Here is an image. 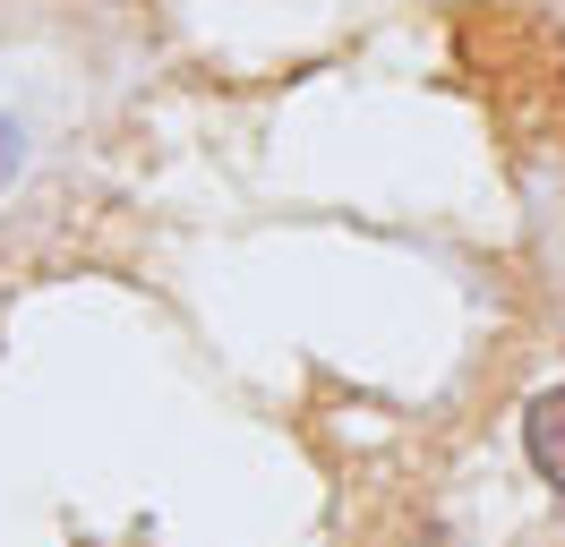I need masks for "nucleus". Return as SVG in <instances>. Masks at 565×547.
Wrapping results in <instances>:
<instances>
[{"label":"nucleus","mask_w":565,"mask_h":547,"mask_svg":"<svg viewBox=\"0 0 565 547\" xmlns=\"http://www.w3.org/2000/svg\"><path fill=\"white\" fill-rule=\"evenodd\" d=\"M523 462L548 496H565V385H540L523 403Z\"/></svg>","instance_id":"f257e3e1"},{"label":"nucleus","mask_w":565,"mask_h":547,"mask_svg":"<svg viewBox=\"0 0 565 547\" xmlns=\"http://www.w3.org/2000/svg\"><path fill=\"white\" fill-rule=\"evenodd\" d=\"M18 171H26V120H18V111H0V197L18 189Z\"/></svg>","instance_id":"f03ea898"},{"label":"nucleus","mask_w":565,"mask_h":547,"mask_svg":"<svg viewBox=\"0 0 565 547\" xmlns=\"http://www.w3.org/2000/svg\"><path fill=\"white\" fill-rule=\"evenodd\" d=\"M420 547H455V539H420Z\"/></svg>","instance_id":"7ed1b4c3"}]
</instances>
